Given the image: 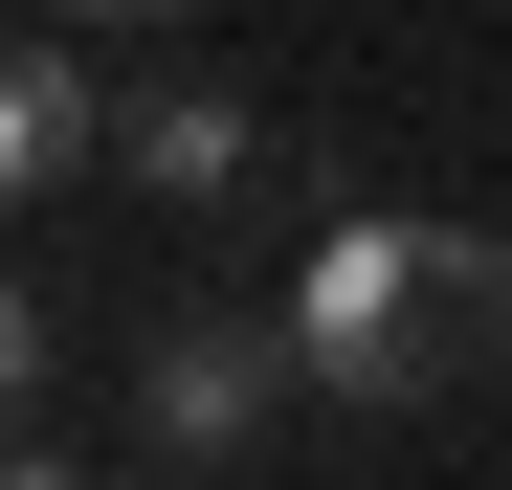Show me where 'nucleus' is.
<instances>
[{"mask_svg":"<svg viewBox=\"0 0 512 490\" xmlns=\"http://www.w3.org/2000/svg\"><path fill=\"white\" fill-rule=\"evenodd\" d=\"M290 357H312V401H357V424H423V401H468L512 357V245L423 223V201H357L290 268Z\"/></svg>","mask_w":512,"mask_h":490,"instance_id":"1","label":"nucleus"},{"mask_svg":"<svg viewBox=\"0 0 512 490\" xmlns=\"http://www.w3.org/2000/svg\"><path fill=\"white\" fill-rule=\"evenodd\" d=\"M290 379H312V357H290V312H179V335H156V379H134V401H156V446H179V468H223V446L268 424Z\"/></svg>","mask_w":512,"mask_h":490,"instance_id":"2","label":"nucleus"},{"mask_svg":"<svg viewBox=\"0 0 512 490\" xmlns=\"http://www.w3.org/2000/svg\"><path fill=\"white\" fill-rule=\"evenodd\" d=\"M245 156H268V112L201 90V67H156V90L112 112V179H134V201H245Z\"/></svg>","mask_w":512,"mask_h":490,"instance_id":"3","label":"nucleus"},{"mask_svg":"<svg viewBox=\"0 0 512 490\" xmlns=\"http://www.w3.org/2000/svg\"><path fill=\"white\" fill-rule=\"evenodd\" d=\"M90 156H112V90H90V45H0V201L90 179Z\"/></svg>","mask_w":512,"mask_h":490,"instance_id":"4","label":"nucleus"},{"mask_svg":"<svg viewBox=\"0 0 512 490\" xmlns=\"http://www.w3.org/2000/svg\"><path fill=\"white\" fill-rule=\"evenodd\" d=\"M67 45H156V23H201V0H45Z\"/></svg>","mask_w":512,"mask_h":490,"instance_id":"5","label":"nucleus"},{"mask_svg":"<svg viewBox=\"0 0 512 490\" xmlns=\"http://www.w3.org/2000/svg\"><path fill=\"white\" fill-rule=\"evenodd\" d=\"M23 379H45V312H23V290H0V401H23Z\"/></svg>","mask_w":512,"mask_h":490,"instance_id":"6","label":"nucleus"},{"mask_svg":"<svg viewBox=\"0 0 512 490\" xmlns=\"http://www.w3.org/2000/svg\"><path fill=\"white\" fill-rule=\"evenodd\" d=\"M0 490H90V468H45V446H0Z\"/></svg>","mask_w":512,"mask_h":490,"instance_id":"7","label":"nucleus"}]
</instances>
